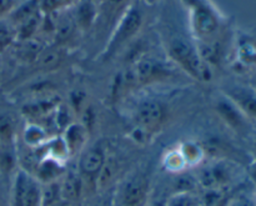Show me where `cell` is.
I'll use <instances>...</instances> for the list:
<instances>
[{"label": "cell", "mask_w": 256, "mask_h": 206, "mask_svg": "<svg viewBox=\"0 0 256 206\" xmlns=\"http://www.w3.org/2000/svg\"><path fill=\"white\" fill-rule=\"evenodd\" d=\"M189 12L190 30L198 42L212 40L222 26V16L209 0H180Z\"/></svg>", "instance_id": "6da1fadb"}, {"label": "cell", "mask_w": 256, "mask_h": 206, "mask_svg": "<svg viewBox=\"0 0 256 206\" xmlns=\"http://www.w3.org/2000/svg\"><path fill=\"white\" fill-rule=\"evenodd\" d=\"M169 58L186 74L196 80L210 79V66L202 62L196 45L182 35H175L168 40Z\"/></svg>", "instance_id": "7a4b0ae2"}, {"label": "cell", "mask_w": 256, "mask_h": 206, "mask_svg": "<svg viewBox=\"0 0 256 206\" xmlns=\"http://www.w3.org/2000/svg\"><path fill=\"white\" fill-rule=\"evenodd\" d=\"M239 176V165L225 159L200 168L196 178L202 189H230Z\"/></svg>", "instance_id": "3957f363"}, {"label": "cell", "mask_w": 256, "mask_h": 206, "mask_svg": "<svg viewBox=\"0 0 256 206\" xmlns=\"http://www.w3.org/2000/svg\"><path fill=\"white\" fill-rule=\"evenodd\" d=\"M142 26V12L136 5H130L119 22L112 28V34L104 50V56L109 58L139 32Z\"/></svg>", "instance_id": "277c9868"}, {"label": "cell", "mask_w": 256, "mask_h": 206, "mask_svg": "<svg viewBox=\"0 0 256 206\" xmlns=\"http://www.w3.org/2000/svg\"><path fill=\"white\" fill-rule=\"evenodd\" d=\"M10 206H42V184L25 170L15 175Z\"/></svg>", "instance_id": "5b68a950"}, {"label": "cell", "mask_w": 256, "mask_h": 206, "mask_svg": "<svg viewBox=\"0 0 256 206\" xmlns=\"http://www.w3.org/2000/svg\"><path fill=\"white\" fill-rule=\"evenodd\" d=\"M135 122L146 132H154L162 126L165 120V108L162 102L155 100H145L135 109Z\"/></svg>", "instance_id": "8992f818"}, {"label": "cell", "mask_w": 256, "mask_h": 206, "mask_svg": "<svg viewBox=\"0 0 256 206\" xmlns=\"http://www.w3.org/2000/svg\"><path fill=\"white\" fill-rule=\"evenodd\" d=\"M106 158L102 148L92 146L86 149L82 154L79 160V175L82 176V182H88L89 184L96 185L98 176L104 166Z\"/></svg>", "instance_id": "52a82bcc"}, {"label": "cell", "mask_w": 256, "mask_h": 206, "mask_svg": "<svg viewBox=\"0 0 256 206\" xmlns=\"http://www.w3.org/2000/svg\"><path fill=\"white\" fill-rule=\"evenodd\" d=\"M150 194L149 180L144 175L132 176L122 190V206H148Z\"/></svg>", "instance_id": "ba28073f"}, {"label": "cell", "mask_w": 256, "mask_h": 206, "mask_svg": "<svg viewBox=\"0 0 256 206\" xmlns=\"http://www.w3.org/2000/svg\"><path fill=\"white\" fill-rule=\"evenodd\" d=\"M225 96L239 108L248 120H256V89L235 85L225 92Z\"/></svg>", "instance_id": "9c48e42d"}, {"label": "cell", "mask_w": 256, "mask_h": 206, "mask_svg": "<svg viewBox=\"0 0 256 206\" xmlns=\"http://www.w3.org/2000/svg\"><path fill=\"white\" fill-rule=\"evenodd\" d=\"M215 109H216L218 115L220 116V119L228 125L232 130L236 132H242L246 130L248 128V118L240 112L239 108L232 102V100L228 99L226 96H222V99L218 100L216 105H215Z\"/></svg>", "instance_id": "30bf717a"}, {"label": "cell", "mask_w": 256, "mask_h": 206, "mask_svg": "<svg viewBox=\"0 0 256 206\" xmlns=\"http://www.w3.org/2000/svg\"><path fill=\"white\" fill-rule=\"evenodd\" d=\"M164 65L154 59H140L132 70V79L138 84H150L168 76Z\"/></svg>", "instance_id": "8fae6325"}, {"label": "cell", "mask_w": 256, "mask_h": 206, "mask_svg": "<svg viewBox=\"0 0 256 206\" xmlns=\"http://www.w3.org/2000/svg\"><path fill=\"white\" fill-rule=\"evenodd\" d=\"M82 179L79 172H70L60 182V194L62 199L68 204H72L79 200L82 192Z\"/></svg>", "instance_id": "7c38bea8"}, {"label": "cell", "mask_w": 256, "mask_h": 206, "mask_svg": "<svg viewBox=\"0 0 256 206\" xmlns=\"http://www.w3.org/2000/svg\"><path fill=\"white\" fill-rule=\"evenodd\" d=\"M129 6V0H102L100 8H98V18L102 16L105 24L118 22Z\"/></svg>", "instance_id": "4fadbf2b"}, {"label": "cell", "mask_w": 256, "mask_h": 206, "mask_svg": "<svg viewBox=\"0 0 256 206\" xmlns=\"http://www.w3.org/2000/svg\"><path fill=\"white\" fill-rule=\"evenodd\" d=\"M98 20V8L90 0H82L75 9V25L86 30Z\"/></svg>", "instance_id": "5bb4252c"}, {"label": "cell", "mask_w": 256, "mask_h": 206, "mask_svg": "<svg viewBox=\"0 0 256 206\" xmlns=\"http://www.w3.org/2000/svg\"><path fill=\"white\" fill-rule=\"evenodd\" d=\"M232 195L230 189H202L198 202L199 206H225Z\"/></svg>", "instance_id": "9a60e30c"}, {"label": "cell", "mask_w": 256, "mask_h": 206, "mask_svg": "<svg viewBox=\"0 0 256 206\" xmlns=\"http://www.w3.org/2000/svg\"><path fill=\"white\" fill-rule=\"evenodd\" d=\"M85 129L82 125L72 124L65 130L64 145L66 148L68 154H74L84 145Z\"/></svg>", "instance_id": "2e32d148"}, {"label": "cell", "mask_w": 256, "mask_h": 206, "mask_svg": "<svg viewBox=\"0 0 256 206\" xmlns=\"http://www.w3.org/2000/svg\"><path fill=\"white\" fill-rule=\"evenodd\" d=\"M72 4V0H39L40 12L42 14H54L64 8L69 6Z\"/></svg>", "instance_id": "e0dca14e"}, {"label": "cell", "mask_w": 256, "mask_h": 206, "mask_svg": "<svg viewBox=\"0 0 256 206\" xmlns=\"http://www.w3.org/2000/svg\"><path fill=\"white\" fill-rule=\"evenodd\" d=\"M180 154H182V159L185 160L186 164H196L199 162L200 156L202 155V152L199 148V145L192 144V142H186Z\"/></svg>", "instance_id": "ac0fdd59"}, {"label": "cell", "mask_w": 256, "mask_h": 206, "mask_svg": "<svg viewBox=\"0 0 256 206\" xmlns=\"http://www.w3.org/2000/svg\"><path fill=\"white\" fill-rule=\"evenodd\" d=\"M165 206H199V202L194 194H175L165 202Z\"/></svg>", "instance_id": "d6986e66"}, {"label": "cell", "mask_w": 256, "mask_h": 206, "mask_svg": "<svg viewBox=\"0 0 256 206\" xmlns=\"http://www.w3.org/2000/svg\"><path fill=\"white\" fill-rule=\"evenodd\" d=\"M15 36L16 34H15L14 26L10 22L0 19V48L8 46Z\"/></svg>", "instance_id": "ffe728a7"}, {"label": "cell", "mask_w": 256, "mask_h": 206, "mask_svg": "<svg viewBox=\"0 0 256 206\" xmlns=\"http://www.w3.org/2000/svg\"><path fill=\"white\" fill-rule=\"evenodd\" d=\"M225 206H256V200L242 192H236L230 198Z\"/></svg>", "instance_id": "44dd1931"}, {"label": "cell", "mask_w": 256, "mask_h": 206, "mask_svg": "<svg viewBox=\"0 0 256 206\" xmlns=\"http://www.w3.org/2000/svg\"><path fill=\"white\" fill-rule=\"evenodd\" d=\"M15 8V0H0V19L9 15Z\"/></svg>", "instance_id": "7402d4cb"}, {"label": "cell", "mask_w": 256, "mask_h": 206, "mask_svg": "<svg viewBox=\"0 0 256 206\" xmlns=\"http://www.w3.org/2000/svg\"><path fill=\"white\" fill-rule=\"evenodd\" d=\"M249 172H250V178H252V180L256 184V158L254 162H252V164L250 165Z\"/></svg>", "instance_id": "603a6c76"}, {"label": "cell", "mask_w": 256, "mask_h": 206, "mask_svg": "<svg viewBox=\"0 0 256 206\" xmlns=\"http://www.w3.org/2000/svg\"><path fill=\"white\" fill-rule=\"evenodd\" d=\"M90 2H102V0H90Z\"/></svg>", "instance_id": "cb8c5ba5"}, {"label": "cell", "mask_w": 256, "mask_h": 206, "mask_svg": "<svg viewBox=\"0 0 256 206\" xmlns=\"http://www.w3.org/2000/svg\"><path fill=\"white\" fill-rule=\"evenodd\" d=\"M255 158H256V142H255Z\"/></svg>", "instance_id": "d4e9b609"}, {"label": "cell", "mask_w": 256, "mask_h": 206, "mask_svg": "<svg viewBox=\"0 0 256 206\" xmlns=\"http://www.w3.org/2000/svg\"><path fill=\"white\" fill-rule=\"evenodd\" d=\"M145 2H152V0H145Z\"/></svg>", "instance_id": "484cf974"}, {"label": "cell", "mask_w": 256, "mask_h": 206, "mask_svg": "<svg viewBox=\"0 0 256 206\" xmlns=\"http://www.w3.org/2000/svg\"><path fill=\"white\" fill-rule=\"evenodd\" d=\"M255 200H256V199H255Z\"/></svg>", "instance_id": "4316f807"}]
</instances>
